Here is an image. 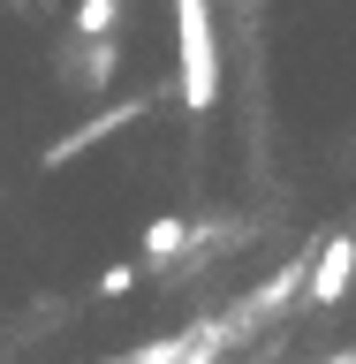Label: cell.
I'll list each match as a JSON object with an SVG mask.
<instances>
[{"instance_id": "1", "label": "cell", "mask_w": 356, "mask_h": 364, "mask_svg": "<svg viewBox=\"0 0 356 364\" xmlns=\"http://www.w3.org/2000/svg\"><path fill=\"white\" fill-rule=\"evenodd\" d=\"M175 68H182V107L212 114L220 107V38H212V0H175Z\"/></svg>"}, {"instance_id": "2", "label": "cell", "mask_w": 356, "mask_h": 364, "mask_svg": "<svg viewBox=\"0 0 356 364\" xmlns=\"http://www.w3.org/2000/svg\"><path fill=\"white\" fill-rule=\"evenodd\" d=\"M349 281H356V235H326V250L303 266V296L318 311H334V304H349Z\"/></svg>"}, {"instance_id": "3", "label": "cell", "mask_w": 356, "mask_h": 364, "mask_svg": "<svg viewBox=\"0 0 356 364\" xmlns=\"http://www.w3.org/2000/svg\"><path fill=\"white\" fill-rule=\"evenodd\" d=\"M136 114H144V99H122V107H107V114H99V122H76V129H68L61 144H53V152H45V167H61V159L91 152V144H99V136H114V129H129Z\"/></svg>"}, {"instance_id": "4", "label": "cell", "mask_w": 356, "mask_h": 364, "mask_svg": "<svg viewBox=\"0 0 356 364\" xmlns=\"http://www.w3.org/2000/svg\"><path fill=\"white\" fill-rule=\"evenodd\" d=\"M182 250H190V220H175V213H167V220L144 228V250H136V266L152 273V266H167V258H182Z\"/></svg>"}, {"instance_id": "5", "label": "cell", "mask_w": 356, "mask_h": 364, "mask_svg": "<svg viewBox=\"0 0 356 364\" xmlns=\"http://www.w3.org/2000/svg\"><path fill=\"white\" fill-rule=\"evenodd\" d=\"M114 23H122V0H76V31L84 38H107Z\"/></svg>"}, {"instance_id": "6", "label": "cell", "mask_w": 356, "mask_h": 364, "mask_svg": "<svg viewBox=\"0 0 356 364\" xmlns=\"http://www.w3.org/2000/svg\"><path fill=\"white\" fill-rule=\"evenodd\" d=\"M136 273H144V266H114V273H99V296H122V289H136Z\"/></svg>"}, {"instance_id": "7", "label": "cell", "mask_w": 356, "mask_h": 364, "mask_svg": "<svg viewBox=\"0 0 356 364\" xmlns=\"http://www.w3.org/2000/svg\"><path fill=\"white\" fill-rule=\"evenodd\" d=\"M326 364H356V349H341V357H326Z\"/></svg>"}]
</instances>
